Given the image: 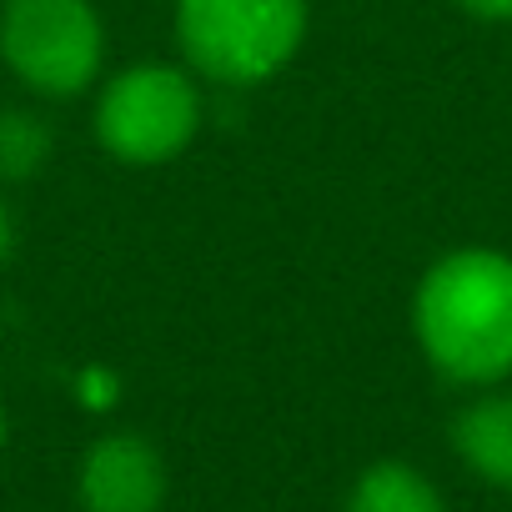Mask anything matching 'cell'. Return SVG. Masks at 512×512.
<instances>
[{
  "label": "cell",
  "instance_id": "cell-1",
  "mask_svg": "<svg viewBox=\"0 0 512 512\" xmlns=\"http://www.w3.org/2000/svg\"><path fill=\"white\" fill-rule=\"evenodd\" d=\"M412 337L452 387H497L512 377V256L457 246L412 292Z\"/></svg>",
  "mask_w": 512,
  "mask_h": 512
},
{
  "label": "cell",
  "instance_id": "cell-2",
  "mask_svg": "<svg viewBox=\"0 0 512 512\" xmlns=\"http://www.w3.org/2000/svg\"><path fill=\"white\" fill-rule=\"evenodd\" d=\"M171 31L181 61L226 91L277 81L312 31V0H176Z\"/></svg>",
  "mask_w": 512,
  "mask_h": 512
},
{
  "label": "cell",
  "instance_id": "cell-3",
  "mask_svg": "<svg viewBox=\"0 0 512 512\" xmlns=\"http://www.w3.org/2000/svg\"><path fill=\"white\" fill-rule=\"evenodd\" d=\"M206 81L186 61H131L96 81L91 136L96 146L136 171L171 166L191 151L206 121Z\"/></svg>",
  "mask_w": 512,
  "mask_h": 512
},
{
  "label": "cell",
  "instance_id": "cell-4",
  "mask_svg": "<svg viewBox=\"0 0 512 512\" xmlns=\"http://www.w3.org/2000/svg\"><path fill=\"white\" fill-rule=\"evenodd\" d=\"M0 61L36 101H76L106 76L96 0H0Z\"/></svg>",
  "mask_w": 512,
  "mask_h": 512
},
{
  "label": "cell",
  "instance_id": "cell-5",
  "mask_svg": "<svg viewBox=\"0 0 512 512\" xmlns=\"http://www.w3.org/2000/svg\"><path fill=\"white\" fill-rule=\"evenodd\" d=\"M76 497L86 512H161L166 462L141 432H106L76 467Z\"/></svg>",
  "mask_w": 512,
  "mask_h": 512
},
{
  "label": "cell",
  "instance_id": "cell-6",
  "mask_svg": "<svg viewBox=\"0 0 512 512\" xmlns=\"http://www.w3.org/2000/svg\"><path fill=\"white\" fill-rule=\"evenodd\" d=\"M452 452L472 477L512 492V392L502 382L477 387V397L452 417Z\"/></svg>",
  "mask_w": 512,
  "mask_h": 512
},
{
  "label": "cell",
  "instance_id": "cell-7",
  "mask_svg": "<svg viewBox=\"0 0 512 512\" xmlns=\"http://www.w3.org/2000/svg\"><path fill=\"white\" fill-rule=\"evenodd\" d=\"M347 512H447V502L422 467L387 457V462H372L352 482Z\"/></svg>",
  "mask_w": 512,
  "mask_h": 512
},
{
  "label": "cell",
  "instance_id": "cell-8",
  "mask_svg": "<svg viewBox=\"0 0 512 512\" xmlns=\"http://www.w3.org/2000/svg\"><path fill=\"white\" fill-rule=\"evenodd\" d=\"M51 146H56V136L36 111H26V106L0 111V181L36 176L51 161Z\"/></svg>",
  "mask_w": 512,
  "mask_h": 512
},
{
  "label": "cell",
  "instance_id": "cell-9",
  "mask_svg": "<svg viewBox=\"0 0 512 512\" xmlns=\"http://www.w3.org/2000/svg\"><path fill=\"white\" fill-rule=\"evenodd\" d=\"M457 6L477 21H512V0H457Z\"/></svg>",
  "mask_w": 512,
  "mask_h": 512
},
{
  "label": "cell",
  "instance_id": "cell-10",
  "mask_svg": "<svg viewBox=\"0 0 512 512\" xmlns=\"http://www.w3.org/2000/svg\"><path fill=\"white\" fill-rule=\"evenodd\" d=\"M11 241H16V226H11V206L0 201V262L11 256Z\"/></svg>",
  "mask_w": 512,
  "mask_h": 512
},
{
  "label": "cell",
  "instance_id": "cell-11",
  "mask_svg": "<svg viewBox=\"0 0 512 512\" xmlns=\"http://www.w3.org/2000/svg\"><path fill=\"white\" fill-rule=\"evenodd\" d=\"M0 452H6V402H0Z\"/></svg>",
  "mask_w": 512,
  "mask_h": 512
}]
</instances>
